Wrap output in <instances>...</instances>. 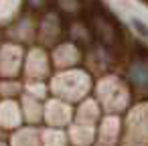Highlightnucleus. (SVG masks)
<instances>
[{
	"label": "nucleus",
	"instance_id": "nucleus-1",
	"mask_svg": "<svg viewBox=\"0 0 148 146\" xmlns=\"http://www.w3.org/2000/svg\"><path fill=\"white\" fill-rule=\"evenodd\" d=\"M130 77L136 85H148V65L144 63H136L130 71Z\"/></svg>",
	"mask_w": 148,
	"mask_h": 146
}]
</instances>
